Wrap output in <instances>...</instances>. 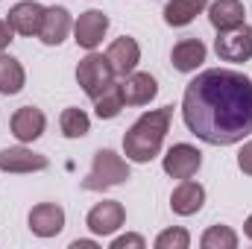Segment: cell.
Returning a JSON list of instances; mask_svg holds the SVG:
<instances>
[{"label": "cell", "instance_id": "1", "mask_svg": "<svg viewBox=\"0 0 252 249\" xmlns=\"http://www.w3.org/2000/svg\"><path fill=\"white\" fill-rule=\"evenodd\" d=\"M182 118L190 132L211 147L244 141L252 135V79L229 67L202 70L185 88Z\"/></svg>", "mask_w": 252, "mask_h": 249}, {"label": "cell", "instance_id": "2", "mask_svg": "<svg viewBox=\"0 0 252 249\" xmlns=\"http://www.w3.org/2000/svg\"><path fill=\"white\" fill-rule=\"evenodd\" d=\"M170 121H173V106H161V109H153V112L141 115L124 135L126 158L138 161V164L153 161L161 153L164 135L170 132Z\"/></svg>", "mask_w": 252, "mask_h": 249}, {"label": "cell", "instance_id": "3", "mask_svg": "<svg viewBox=\"0 0 252 249\" xmlns=\"http://www.w3.org/2000/svg\"><path fill=\"white\" fill-rule=\"evenodd\" d=\"M129 179V164L115 153V150H97L91 173L82 179L85 190H109L115 185H124Z\"/></svg>", "mask_w": 252, "mask_h": 249}, {"label": "cell", "instance_id": "4", "mask_svg": "<svg viewBox=\"0 0 252 249\" xmlns=\"http://www.w3.org/2000/svg\"><path fill=\"white\" fill-rule=\"evenodd\" d=\"M76 82H79V88L94 100L106 85H112L115 82V70H112V64H109V59L103 56V53H88L82 62H79V67H76Z\"/></svg>", "mask_w": 252, "mask_h": 249}, {"label": "cell", "instance_id": "5", "mask_svg": "<svg viewBox=\"0 0 252 249\" xmlns=\"http://www.w3.org/2000/svg\"><path fill=\"white\" fill-rule=\"evenodd\" d=\"M214 50L223 62H247L252 59V27L241 24L232 30H223L214 41Z\"/></svg>", "mask_w": 252, "mask_h": 249}, {"label": "cell", "instance_id": "6", "mask_svg": "<svg viewBox=\"0 0 252 249\" xmlns=\"http://www.w3.org/2000/svg\"><path fill=\"white\" fill-rule=\"evenodd\" d=\"M124 220H126L124 205H121L118 199H103V202H97V205L88 211L85 226H88L94 235L106 238V235H115V232L124 226Z\"/></svg>", "mask_w": 252, "mask_h": 249}, {"label": "cell", "instance_id": "7", "mask_svg": "<svg viewBox=\"0 0 252 249\" xmlns=\"http://www.w3.org/2000/svg\"><path fill=\"white\" fill-rule=\"evenodd\" d=\"M106 30H109V15H106L103 9H88V12H82V15L76 18V24H73V41H76L79 47H85V50H94V47L103 41Z\"/></svg>", "mask_w": 252, "mask_h": 249}, {"label": "cell", "instance_id": "8", "mask_svg": "<svg viewBox=\"0 0 252 249\" xmlns=\"http://www.w3.org/2000/svg\"><path fill=\"white\" fill-rule=\"evenodd\" d=\"M164 173L173 179H190L199 167H202V153L190 144H173L164 156Z\"/></svg>", "mask_w": 252, "mask_h": 249}, {"label": "cell", "instance_id": "9", "mask_svg": "<svg viewBox=\"0 0 252 249\" xmlns=\"http://www.w3.org/2000/svg\"><path fill=\"white\" fill-rule=\"evenodd\" d=\"M47 156L32 153L27 147H9L0 150V170L3 173H35V170H47Z\"/></svg>", "mask_w": 252, "mask_h": 249}, {"label": "cell", "instance_id": "10", "mask_svg": "<svg viewBox=\"0 0 252 249\" xmlns=\"http://www.w3.org/2000/svg\"><path fill=\"white\" fill-rule=\"evenodd\" d=\"M106 59H109V64H112L115 76H129V73L138 67V62H141V47H138L135 38L121 35V38H115V41L109 44Z\"/></svg>", "mask_w": 252, "mask_h": 249}, {"label": "cell", "instance_id": "11", "mask_svg": "<svg viewBox=\"0 0 252 249\" xmlns=\"http://www.w3.org/2000/svg\"><path fill=\"white\" fill-rule=\"evenodd\" d=\"M9 27L18 32V35H38L41 30V21H44V6L35 3V0H21L9 9Z\"/></svg>", "mask_w": 252, "mask_h": 249}, {"label": "cell", "instance_id": "12", "mask_svg": "<svg viewBox=\"0 0 252 249\" xmlns=\"http://www.w3.org/2000/svg\"><path fill=\"white\" fill-rule=\"evenodd\" d=\"M64 229V211L56 202H41L30 211V232L38 238H56Z\"/></svg>", "mask_w": 252, "mask_h": 249}, {"label": "cell", "instance_id": "13", "mask_svg": "<svg viewBox=\"0 0 252 249\" xmlns=\"http://www.w3.org/2000/svg\"><path fill=\"white\" fill-rule=\"evenodd\" d=\"M44 126H47V118L41 109L35 106H21L15 115H12V135L21 141V144H32L44 135Z\"/></svg>", "mask_w": 252, "mask_h": 249}, {"label": "cell", "instance_id": "14", "mask_svg": "<svg viewBox=\"0 0 252 249\" xmlns=\"http://www.w3.org/2000/svg\"><path fill=\"white\" fill-rule=\"evenodd\" d=\"M73 21H70V12L64 6H47L44 9V21H41V30H38V38L47 44V47H59L67 32H70Z\"/></svg>", "mask_w": 252, "mask_h": 249}, {"label": "cell", "instance_id": "15", "mask_svg": "<svg viewBox=\"0 0 252 249\" xmlns=\"http://www.w3.org/2000/svg\"><path fill=\"white\" fill-rule=\"evenodd\" d=\"M121 91H124V103L126 106H147V103L158 94V82H156L150 73L132 70L129 76H124Z\"/></svg>", "mask_w": 252, "mask_h": 249}, {"label": "cell", "instance_id": "16", "mask_svg": "<svg viewBox=\"0 0 252 249\" xmlns=\"http://www.w3.org/2000/svg\"><path fill=\"white\" fill-rule=\"evenodd\" d=\"M247 18V6L241 0H214L208 6V21L217 32L223 30H232V27H241Z\"/></svg>", "mask_w": 252, "mask_h": 249}, {"label": "cell", "instance_id": "17", "mask_svg": "<svg viewBox=\"0 0 252 249\" xmlns=\"http://www.w3.org/2000/svg\"><path fill=\"white\" fill-rule=\"evenodd\" d=\"M205 202V187L199 182H190V179H182V185L170 193V208L179 214V217H190L202 208Z\"/></svg>", "mask_w": 252, "mask_h": 249}, {"label": "cell", "instance_id": "18", "mask_svg": "<svg viewBox=\"0 0 252 249\" xmlns=\"http://www.w3.org/2000/svg\"><path fill=\"white\" fill-rule=\"evenodd\" d=\"M205 44L199 41V38H182L176 47H173V53H170V62L176 70H182V73H193L199 64L205 62Z\"/></svg>", "mask_w": 252, "mask_h": 249}, {"label": "cell", "instance_id": "19", "mask_svg": "<svg viewBox=\"0 0 252 249\" xmlns=\"http://www.w3.org/2000/svg\"><path fill=\"white\" fill-rule=\"evenodd\" d=\"M205 6H208V0H170L164 6V21H167V27H188Z\"/></svg>", "mask_w": 252, "mask_h": 249}, {"label": "cell", "instance_id": "20", "mask_svg": "<svg viewBox=\"0 0 252 249\" xmlns=\"http://www.w3.org/2000/svg\"><path fill=\"white\" fill-rule=\"evenodd\" d=\"M121 109H124V91H121L118 82L106 85V88L94 97V112H97L100 121H112V118H118Z\"/></svg>", "mask_w": 252, "mask_h": 249}, {"label": "cell", "instance_id": "21", "mask_svg": "<svg viewBox=\"0 0 252 249\" xmlns=\"http://www.w3.org/2000/svg\"><path fill=\"white\" fill-rule=\"evenodd\" d=\"M27 82L24 64L6 53H0V94H18Z\"/></svg>", "mask_w": 252, "mask_h": 249}, {"label": "cell", "instance_id": "22", "mask_svg": "<svg viewBox=\"0 0 252 249\" xmlns=\"http://www.w3.org/2000/svg\"><path fill=\"white\" fill-rule=\"evenodd\" d=\"M59 126H62L64 138H82L91 132V118L82 109H64L62 118H59Z\"/></svg>", "mask_w": 252, "mask_h": 249}, {"label": "cell", "instance_id": "23", "mask_svg": "<svg viewBox=\"0 0 252 249\" xmlns=\"http://www.w3.org/2000/svg\"><path fill=\"white\" fill-rule=\"evenodd\" d=\"M202 249H235L238 247V235L229 226H208L199 238Z\"/></svg>", "mask_w": 252, "mask_h": 249}, {"label": "cell", "instance_id": "24", "mask_svg": "<svg viewBox=\"0 0 252 249\" xmlns=\"http://www.w3.org/2000/svg\"><path fill=\"white\" fill-rule=\"evenodd\" d=\"M190 247V235L176 226V229H164L158 238H156V249H188Z\"/></svg>", "mask_w": 252, "mask_h": 249}, {"label": "cell", "instance_id": "25", "mask_svg": "<svg viewBox=\"0 0 252 249\" xmlns=\"http://www.w3.org/2000/svg\"><path fill=\"white\" fill-rule=\"evenodd\" d=\"M144 247H147V241L141 235H121V238L112 241V249H144Z\"/></svg>", "mask_w": 252, "mask_h": 249}, {"label": "cell", "instance_id": "26", "mask_svg": "<svg viewBox=\"0 0 252 249\" xmlns=\"http://www.w3.org/2000/svg\"><path fill=\"white\" fill-rule=\"evenodd\" d=\"M238 167H241L247 176H252V141H247V144L241 147V153H238Z\"/></svg>", "mask_w": 252, "mask_h": 249}, {"label": "cell", "instance_id": "27", "mask_svg": "<svg viewBox=\"0 0 252 249\" xmlns=\"http://www.w3.org/2000/svg\"><path fill=\"white\" fill-rule=\"evenodd\" d=\"M12 32H15V30L9 27V21H0V53L9 47V41H12Z\"/></svg>", "mask_w": 252, "mask_h": 249}, {"label": "cell", "instance_id": "28", "mask_svg": "<svg viewBox=\"0 0 252 249\" xmlns=\"http://www.w3.org/2000/svg\"><path fill=\"white\" fill-rule=\"evenodd\" d=\"M70 249H97V244H94V241H73Z\"/></svg>", "mask_w": 252, "mask_h": 249}, {"label": "cell", "instance_id": "29", "mask_svg": "<svg viewBox=\"0 0 252 249\" xmlns=\"http://www.w3.org/2000/svg\"><path fill=\"white\" fill-rule=\"evenodd\" d=\"M244 232H247V238L252 241V214L247 217V223H244Z\"/></svg>", "mask_w": 252, "mask_h": 249}]
</instances>
